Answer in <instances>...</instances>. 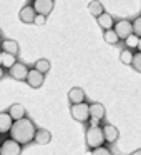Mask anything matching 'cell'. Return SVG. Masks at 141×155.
Instances as JSON below:
<instances>
[{"label":"cell","mask_w":141,"mask_h":155,"mask_svg":"<svg viewBox=\"0 0 141 155\" xmlns=\"http://www.w3.org/2000/svg\"><path fill=\"white\" fill-rule=\"evenodd\" d=\"M35 134H37V128H35L33 122L30 118H22V120H17L14 124L10 130V137L14 140H17L20 145H25L28 142L35 140Z\"/></svg>","instance_id":"cell-1"},{"label":"cell","mask_w":141,"mask_h":155,"mask_svg":"<svg viewBox=\"0 0 141 155\" xmlns=\"http://www.w3.org/2000/svg\"><path fill=\"white\" fill-rule=\"evenodd\" d=\"M86 145L91 148V150H95V148H100L103 147V143L106 142V138H105V132L101 127H90L86 130Z\"/></svg>","instance_id":"cell-2"},{"label":"cell","mask_w":141,"mask_h":155,"mask_svg":"<svg viewBox=\"0 0 141 155\" xmlns=\"http://www.w3.org/2000/svg\"><path fill=\"white\" fill-rule=\"evenodd\" d=\"M70 114L71 117L75 118L77 122H88L90 120V105L88 104H77V105H71L70 107Z\"/></svg>","instance_id":"cell-3"},{"label":"cell","mask_w":141,"mask_h":155,"mask_svg":"<svg viewBox=\"0 0 141 155\" xmlns=\"http://www.w3.org/2000/svg\"><path fill=\"white\" fill-rule=\"evenodd\" d=\"M90 127H98L100 125V122L103 120L105 117V107L101 104H98V102H95V104L90 105Z\"/></svg>","instance_id":"cell-4"},{"label":"cell","mask_w":141,"mask_h":155,"mask_svg":"<svg viewBox=\"0 0 141 155\" xmlns=\"http://www.w3.org/2000/svg\"><path fill=\"white\" fill-rule=\"evenodd\" d=\"M114 32L118 34L120 40H128V38L134 34L133 32V24L128 22V20H120V22L114 24Z\"/></svg>","instance_id":"cell-5"},{"label":"cell","mask_w":141,"mask_h":155,"mask_svg":"<svg viewBox=\"0 0 141 155\" xmlns=\"http://www.w3.org/2000/svg\"><path fill=\"white\" fill-rule=\"evenodd\" d=\"M20 152H22V145L14 138H7V140L2 142L0 155H20Z\"/></svg>","instance_id":"cell-6"},{"label":"cell","mask_w":141,"mask_h":155,"mask_svg":"<svg viewBox=\"0 0 141 155\" xmlns=\"http://www.w3.org/2000/svg\"><path fill=\"white\" fill-rule=\"evenodd\" d=\"M28 72H30V70H28L27 65L22 64V62H17V64L8 70V74H10V77L15 78V80H27Z\"/></svg>","instance_id":"cell-7"},{"label":"cell","mask_w":141,"mask_h":155,"mask_svg":"<svg viewBox=\"0 0 141 155\" xmlns=\"http://www.w3.org/2000/svg\"><path fill=\"white\" fill-rule=\"evenodd\" d=\"M53 0H33V8L38 15H48L53 10Z\"/></svg>","instance_id":"cell-8"},{"label":"cell","mask_w":141,"mask_h":155,"mask_svg":"<svg viewBox=\"0 0 141 155\" xmlns=\"http://www.w3.org/2000/svg\"><path fill=\"white\" fill-rule=\"evenodd\" d=\"M43 80H45V74L38 72L37 68H32L28 72V77H27V84L30 85L32 88H38L43 85Z\"/></svg>","instance_id":"cell-9"},{"label":"cell","mask_w":141,"mask_h":155,"mask_svg":"<svg viewBox=\"0 0 141 155\" xmlns=\"http://www.w3.org/2000/svg\"><path fill=\"white\" fill-rule=\"evenodd\" d=\"M37 15L38 14L35 12L33 5H25V7L20 10V20L24 22V24H33Z\"/></svg>","instance_id":"cell-10"},{"label":"cell","mask_w":141,"mask_h":155,"mask_svg":"<svg viewBox=\"0 0 141 155\" xmlns=\"http://www.w3.org/2000/svg\"><path fill=\"white\" fill-rule=\"evenodd\" d=\"M14 118L10 117V114L8 112H2L0 114V132H2V135H5L7 132L12 130V127H14Z\"/></svg>","instance_id":"cell-11"},{"label":"cell","mask_w":141,"mask_h":155,"mask_svg":"<svg viewBox=\"0 0 141 155\" xmlns=\"http://www.w3.org/2000/svg\"><path fill=\"white\" fill-rule=\"evenodd\" d=\"M68 100H70L71 105L83 104V102H85V92H83V88H80V87L70 88V92H68Z\"/></svg>","instance_id":"cell-12"},{"label":"cell","mask_w":141,"mask_h":155,"mask_svg":"<svg viewBox=\"0 0 141 155\" xmlns=\"http://www.w3.org/2000/svg\"><path fill=\"white\" fill-rule=\"evenodd\" d=\"M15 64H17V57L2 50V54H0V65H2V68H4V70H5V68H8V70H10Z\"/></svg>","instance_id":"cell-13"},{"label":"cell","mask_w":141,"mask_h":155,"mask_svg":"<svg viewBox=\"0 0 141 155\" xmlns=\"http://www.w3.org/2000/svg\"><path fill=\"white\" fill-rule=\"evenodd\" d=\"M7 112L10 114V117L14 118L15 122H17V120H22V118H25V107H24V105H20V104L10 105Z\"/></svg>","instance_id":"cell-14"},{"label":"cell","mask_w":141,"mask_h":155,"mask_svg":"<svg viewBox=\"0 0 141 155\" xmlns=\"http://www.w3.org/2000/svg\"><path fill=\"white\" fill-rule=\"evenodd\" d=\"M103 132H105L106 142H110V143H114V142L118 140V137H120V132H118V128L114 127V125H105Z\"/></svg>","instance_id":"cell-15"},{"label":"cell","mask_w":141,"mask_h":155,"mask_svg":"<svg viewBox=\"0 0 141 155\" xmlns=\"http://www.w3.org/2000/svg\"><path fill=\"white\" fill-rule=\"evenodd\" d=\"M96 20H98V25H100V27L103 28L105 32H106V30H111V28H114L113 17H111L110 14H106V12H105V14H101L100 17L96 18Z\"/></svg>","instance_id":"cell-16"},{"label":"cell","mask_w":141,"mask_h":155,"mask_svg":"<svg viewBox=\"0 0 141 155\" xmlns=\"http://www.w3.org/2000/svg\"><path fill=\"white\" fill-rule=\"evenodd\" d=\"M2 50L7 52V54H12V55H17L18 54V44L15 40H10V38H5L2 40Z\"/></svg>","instance_id":"cell-17"},{"label":"cell","mask_w":141,"mask_h":155,"mask_svg":"<svg viewBox=\"0 0 141 155\" xmlns=\"http://www.w3.org/2000/svg\"><path fill=\"white\" fill-rule=\"evenodd\" d=\"M88 10L93 17H100L101 14H105V8H103V4H101L100 0H91L90 4H88Z\"/></svg>","instance_id":"cell-18"},{"label":"cell","mask_w":141,"mask_h":155,"mask_svg":"<svg viewBox=\"0 0 141 155\" xmlns=\"http://www.w3.org/2000/svg\"><path fill=\"white\" fill-rule=\"evenodd\" d=\"M52 140V134L48 130H45V128H38L37 134H35V142L40 145H47L48 142Z\"/></svg>","instance_id":"cell-19"},{"label":"cell","mask_w":141,"mask_h":155,"mask_svg":"<svg viewBox=\"0 0 141 155\" xmlns=\"http://www.w3.org/2000/svg\"><path fill=\"white\" fill-rule=\"evenodd\" d=\"M103 38H105V42H106V44H110V45H116L118 42H120V37H118V34L114 32V28L105 32V34H103Z\"/></svg>","instance_id":"cell-20"},{"label":"cell","mask_w":141,"mask_h":155,"mask_svg":"<svg viewBox=\"0 0 141 155\" xmlns=\"http://www.w3.org/2000/svg\"><path fill=\"white\" fill-rule=\"evenodd\" d=\"M35 68H37L38 72H42V74H47V72L50 70V62H48L47 58H38V60L35 62Z\"/></svg>","instance_id":"cell-21"},{"label":"cell","mask_w":141,"mask_h":155,"mask_svg":"<svg viewBox=\"0 0 141 155\" xmlns=\"http://www.w3.org/2000/svg\"><path fill=\"white\" fill-rule=\"evenodd\" d=\"M133 58H134V55L131 54L128 48H124V50H121V54H120V60L123 62V64H126V65H133Z\"/></svg>","instance_id":"cell-22"},{"label":"cell","mask_w":141,"mask_h":155,"mask_svg":"<svg viewBox=\"0 0 141 155\" xmlns=\"http://www.w3.org/2000/svg\"><path fill=\"white\" fill-rule=\"evenodd\" d=\"M133 68H134L136 72H139V74H141V52L134 54V58H133Z\"/></svg>","instance_id":"cell-23"},{"label":"cell","mask_w":141,"mask_h":155,"mask_svg":"<svg viewBox=\"0 0 141 155\" xmlns=\"http://www.w3.org/2000/svg\"><path fill=\"white\" fill-rule=\"evenodd\" d=\"M133 32H134V35H138V37L141 38V15L138 18H134V22H133Z\"/></svg>","instance_id":"cell-24"},{"label":"cell","mask_w":141,"mask_h":155,"mask_svg":"<svg viewBox=\"0 0 141 155\" xmlns=\"http://www.w3.org/2000/svg\"><path fill=\"white\" fill-rule=\"evenodd\" d=\"M138 44H139V37H138V35H134V34L126 40V45H128V47H138Z\"/></svg>","instance_id":"cell-25"},{"label":"cell","mask_w":141,"mask_h":155,"mask_svg":"<svg viewBox=\"0 0 141 155\" xmlns=\"http://www.w3.org/2000/svg\"><path fill=\"white\" fill-rule=\"evenodd\" d=\"M91 155H111V152L108 150V148H105V147H100V148H95Z\"/></svg>","instance_id":"cell-26"},{"label":"cell","mask_w":141,"mask_h":155,"mask_svg":"<svg viewBox=\"0 0 141 155\" xmlns=\"http://www.w3.org/2000/svg\"><path fill=\"white\" fill-rule=\"evenodd\" d=\"M45 22H47V15H37L35 17V25H45Z\"/></svg>","instance_id":"cell-27"},{"label":"cell","mask_w":141,"mask_h":155,"mask_svg":"<svg viewBox=\"0 0 141 155\" xmlns=\"http://www.w3.org/2000/svg\"><path fill=\"white\" fill-rule=\"evenodd\" d=\"M131 155H141V148H139V150H134Z\"/></svg>","instance_id":"cell-28"},{"label":"cell","mask_w":141,"mask_h":155,"mask_svg":"<svg viewBox=\"0 0 141 155\" xmlns=\"http://www.w3.org/2000/svg\"><path fill=\"white\" fill-rule=\"evenodd\" d=\"M138 52H141V38H139V44H138Z\"/></svg>","instance_id":"cell-29"}]
</instances>
